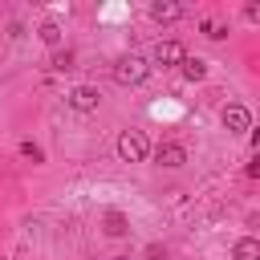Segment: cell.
Wrapping results in <instances>:
<instances>
[{
  "mask_svg": "<svg viewBox=\"0 0 260 260\" xmlns=\"http://www.w3.org/2000/svg\"><path fill=\"white\" fill-rule=\"evenodd\" d=\"M20 158H24V162H45V150H41L32 138H24V142H20Z\"/></svg>",
  "mask_w": 260,
  "mask_h": 260,
  "instance_id": "7c38bea8",
  "label": "cell"
},
{
  "mask_svg": "<svg viewBox=\"0 0 260 260\" xmlns=\"http://www.w3.org/2000/svg\"><path fill=\"white\" fill-rule=\"evenodd\" d=\"M146 154H150V142H146L142 130H122L118 134V158L122 162H142Z\"/></svg>",
  "mask_w": 260,
  "mask_h": 260,
  "instance_id": "7a4b0ae2",
  "label": "cell"
},
{
  "mask_svg": "<svg viewBox=\"0 0 260 260\" xmlns=\"http://www.w3.org/2000/svg\"><path fill=\"white\" fill-rule=\"evenodd\" d=\"M179 16H183V4H175V0H154L150 4V20H158V24H171Z\"/></svg>",
  "mask_w": 260,
  "mask_h": 260,
  "instance_id": "52a82bcc",
  "label": "cell"
},
{
  "mask_svg": "<svg viewBox=\"0 0 260 260\" xmlns=\"http://www.w3.org/2000/svg\"><path fill=\"white\" fill-rule=\"evenodd\" d=\"M37 37H41L45 45H53V49H57V45H61V24H57V20H45V24L37 28Z\"/></svg>",
  "mask_w": 260,
  "mask_h": 260,
  "instance_id": "30bf717a",
  "label": "cell"
},
{
  "mask_svg": "<svg viewBox=\"0 0 260 260\" xmlns=\"http://www.w3.org/2000/svg\"><path fill=\"white\" fill-rule=\"evenodd\" d=\"M236 260H260V240H252V236H244V240H236V252H232Z\"/></svg>",
  "mask_w": 260,
  "mask_h": 260,
  "instance_id": "9c48e42d",
  "label": "cell"
},
{
  "mask_svg": "<svg viewBox=\"0 0 260 260\" xmlns=\"http://www.w3.org/2000/svg\"><path fill=\"white\" fill-rule=\"evenodd\" d=\"M219 122H223V130H228V134H248V130H252V114H248V106H244V102L223 106Z\"/></svg>",
  "mask_w": 260,
  "mask_h": 260,
  "instance_id": "3957f363",
  "label": "cell"
},
{
  "mask_svg": "<svg viewBox=\"0 0 260 260\" xmlns=\"http://www.w3.org/2000/svg\"><path fill=\"white\" fill-rule=\"evenodd\" d=\"M53 69H73V53H53Z\"/></svg>",
  "mask_w": 260,
  "mask_h": 260,
  "instance_id": "5bb4252c",
  "label": "cell"
},
{
  "mask_svg": "<svg viewBox=\"0 0 260 260\" xmlns=\"http://www.w3.org/2000/svg\"><path fill=\"white\" fill-rule=\"evenodd\" d=\"M114 260H130V256H114Z\"/></svg>",
  "mask_w": 260,
  "mask_h": 260,
  "instance_id": "9a60e30c",
  "label": "cell"
},
{
  "mask_svg": "<svg viewBox=\"0 0 260 260\" xmlns=\"http://www.w3.org/2000/svg\"><path fill=\"white\" fill-rule=\"evenodd\" d=\"M183 77L187 81H203L207 77V61L203 57H183Z\"/></svg>",
  "mask_w": 260,
  "mask_h": 260,
  "instance_id": "ba28073f",
  "label": "cell"
},
{
  "mask_svg": "<svg viewBox=\"0 0 260 260\" xmlns=\"http://www.w3.org/2000/svg\"><path fill=\"white\" fill-rule=\"evenodd\" d=\"M183 57H187V49H183L179 41H158V45H154V53H150V61H154V65H162V69L183 65Z\"/></svg>",
  "mask_w": 260,
  "mask_h": 260,
  "instance_id": "277c9868",
  "label": "cell"
},
{
  "mask_svg": "<svg viewBox=\"0 0 260 260\" xmlns=\"http://www.w3.org/2000/svg\"><path fill=\"white\" fill-rule=\"evenodd\" d=\"M203 32H207L211 41H223V37H228V28H223L219 20H203Z\"/></svg>",
  "mask_w": 260,
  "mask_h": 260,
  "instance_id": "4fadbf2b",
  "label": "cell"
},
{
  "mask_svg": "<svg viewBox=\"0 0 260 260\" xmlns=\"http://www.w3.org/2000/svg\"><path fill=\"white\" fill-rule=\"evenodd\" d=\"M98 102H102V93H98L93 85H73V89H69V106H73L77 114H93Z\"/></svg>",
  "mask_w": 260,
  "mask_h": 260,
  "instance_id": "5b68a950",
  "label": "cell"
},
{
  "mask_svg": "<svg viewBox=\"0 0 260 260\" xmlns=\"http://www.w3.org/2000/svg\"><path fill=\"white\" fill-rule=\"evenodd\" d=\"M154 158H158V167H183L187 162V146L183 142H158V150H154Z\"/></svg>",
  "mask_w": 260,
  "mask_h": 260,
  "instance_id": "8992f818",
  "label": "cell"
},
{
  "mask_svg": "<svg viewBox=\"0 0 260 260\" xmlns=\"http://www.w3.org/2000/svg\"><path fill=\"white\" fill-rule=\"evenodd\" d=\"M146 73H150V61H146V57H138V53H130V57H118V61H114V81H118V85H142V81H146Z\"/></svg>",
  "mask_w": 260,
  "mask_h": 260,
  "instance_id": "6da1fadb",
  "label": "cell"
},
{
  "mask_svg": "<svg viewBox=\"0 0 260 260\" xmlns=\"http://www.w3.org/2000/svg\"><path fill=\"white\" fill-rule=\"evenodd\" d=\"M106 236H126V215L122 211H106Z\"/></svg>",
  "mask_w": 260,
  "mask_h": 260,
  "instance_id": "8fae6325",
  "label": "cell"
}]
</instances>
